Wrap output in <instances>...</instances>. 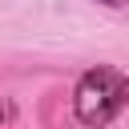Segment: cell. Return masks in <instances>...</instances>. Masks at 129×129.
I'll return each mask as SVG.
<instances>
[{"label":"cell","instance_id":"1","mask_svg":"<svg viewBox=\"0 0 129 129\" xmlns=\"http://www.w3.org/2000/svg\"><path fill=\"white\" fill-rule=\"evenodd\" d=\"M129 105V77L113 64H97L85 69L77 89H73V113L85 129H101L109 125L121 109Z\"/></svg>","mask_w":129,"mask_h":129},{"label":"cell","instance_id":"2","mask_svg":"<svg viewBox=\"0 0 129 129\" xmlns=\"http://www.w3.org/2000/svg\"><path fill=\"white\" fill-rule=\"evenodd\" d=\"M97 4H105V8H125V0H97Z\"/></svg>","mask_w":129,"mask_h":129}]
</instances>
